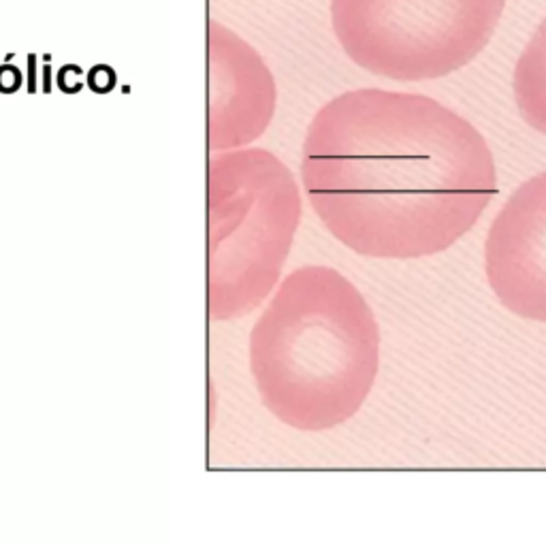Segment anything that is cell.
<instances>
[{
    "label": "cell",
    "instance_id": "cell-7",
    "mask_svg": "<svg viewBox=\"0 0 546 546\" xmlns=\"http://www.w3.org/2000/svg\"><path fill=\"white\" fill-rule=\"evenodd\" d=\"M512 92L525 124L546 137V18L537 24L514 65Z\"/></svg>",
    "mask_w": 546,
    "mask_h": 546
},
{
    "label": "cell",
    "instance_id": "cell-2",
    "mask_svg": "<svg viewBox=\"0 0 546 546\" xmlns=\"http://www.w3.org/2000/svg\"><path fill=\"white\" fill-rule=\"evenodd\" d=\"M380 365L372 308L340 271L308 264L284 278L250 335L264 408L299 431H327L365 403Z\"/></svg>",
    "mask_w": 546,
    "mask_h": 546
},
{
    "label": "cell",
    "instance_id": "cell-5",
    "mask_svg": "<svg viewBox=\"0 0 546 546\" xmlns=\"http://www.w3.org/2000/svg\"><path fill=\"white\" fill-rule=\"evenodd\" d=\"M484 271L506 310L546 323V171L520 184L495 216Z\"/></svg>",
    "mask_w": 546,
    "mask_h": 546
},
{
    "label": "cell",
    "instance_id": "cell-6",
    "mask_svg": "<svg viewBox=\"0 0 546 546\" xmlns=\"http://www.w3.org/2000/svg\"><path fill=\"white\" fill-rule=\"evenodd\" d=\"M211 147H239L258 139L276 113L278 90L254 48L211 28Z\"/></svg>",
    "mask_w": 546,
    "mask_h": 546
},
{
    "label": "cell",
    "instance_id": "cell-1",
    "mask_svg": "<svg viewBox=\"0 0 546 546\" xmlns=\"http://www.w3.org/2000/svg\"><path fill=\"white\" fill-rule=\"evenodd\" d=\"M327 230L369 258L448 250L497 192L484 137L442 103L380 88L352 90L312 118L301 160Z\"/></svg>",
    "mask_w": 546,
    "mask_h": 546
},
{
    "label": "cell",
    "instance_id": "cell-3",
    "mask_svg": "<svg viewBox=\"0 0 546 546\" xmlns=\"http://www.w3.org/2000/svg\"><path fill=\"white\" fill-rule=\"evenodd\" d=\"M211 314L252 312L278 284L301 220L289 167L267 150L211 162Z\"/></svg>",
    "mask_w": 546,
    "mask_h": 546
},
{
    "label": "cell",
    "instance_id": "cell-4",
    "mask_svg": "<svg viewBox=\"0 0 546 546\" xmlns=\"http://www.w3.org/2000/svg\"><path fill=\"white\" fill-rule=\"evenodd\" d=\"M346 56L372 75L427 82L467 67L491 41L506 0H331Z\"/></svg>",
    "mask_w": 546,
    "mask_h": 546
}]
</instances>
